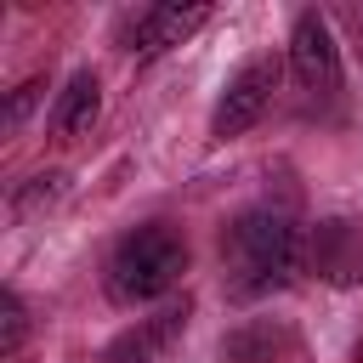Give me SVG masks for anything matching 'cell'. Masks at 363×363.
<instances>
[{"instance_id": "obj_1", "label": "cell", "mask_w": 363, "mask_h": 363, "mask_svg": "<svg viewBox=\"0 0 363 363\" xmlns=\"http://www.w3.org/2000/svg\"><path fill=\"white\" fill-rule=\"evenodd\" d=\"M221 267L238 301H261L295 284V272H306V227L278 204L244 210L221 227Z\"/></svg>"}, {"instance_id": "obj_2", "label": "cell", "mask_w": 363, "mask_h": 363, "mask_svg": "<svg viewBox=\"0 0 363 363\" xmlns=\"http://www.w3.org/2000/svg\"><path fill=\"white\" fill-rule=\"evenodd\" d=\"M187 261H193V250L170 221H142L113 244V255L102 267V289L113 306H147L182 284Z\"/></svg>"}, {"instance_id": "obj_3", "label": "cell", "mask_w": 363, "mask_h": 363, "mask_svg": "<svg viewBox=\"0 0 363 363\" xmlns=\"http://www.w3.org/2000/svg\"><path fill=\"white\" fill-rule=\"evenodd\" d=\"M278 79H284V62H278L272 51L238 62V74L227 79V91H221V102H216V113H210V142H233V136H244L250 125H261V113H267L272 96H278Z\"/></svg>"}, {"instance_id": "obj_4", "label": "cell", "mask_w": 363, "mask_h": 363, "mask_svg": "<svg viewBox=\"0 0 363 363\" xmlns=\"http://www.w3.org/2000/svg\"><path fill=\"white\" fill-rule=\"evenodd\" d=\"M306 272L329 289H357L363 284V221L329 216V221L306 227Z\"/></svg>"}, {"instance_id": "obj_5", "label": "cell", "mask_w": 363, "mask_h": 363, "mask_svg": "<svg viewBox=\"0 0 363 363\" xmlns=\"http://www.w3.org/2000/svg\"><path fill=\"white\" fill-rule=\"evenodd\" d=\"M284 68L295 74V85H301L306 96H335V91H340V45H335V34H329V17H318V11H301V17H295Z\"/></svg>"}, {"instance_id": "obj_6", "label": "cell", "mask_w": 363, "mask_h": 363, "mask_svg": "<svg viewBox=\"0 0 363 363\" xmlns=\"http://www.w3.org/2000/svg\"><path fill=\"white\" fill-rule=\"evenodd\" d=\"M204 23H210V6H142V11L125 17V51L136 62H153L170 45L193 40Z\"/></svg>"}, {"instance_id": "obj_7", "label": "cell", "mask_w": 363, "mask_h": 363, "mask_svg": "<svg viewBox=\"0 0 363 363\" xmlns=\"http://www.w3.org/2000/svg\"><path fill=\"white\" fill-rule=\"evenodd\" d=\"M187 318H193V306H187V301H170V306H159L153 318H136L130 329H119V335L102 346L96 363H153L159 352H170V346L182 340Z\"/></svg>"}, {"instance_id": "obj_8", "label": "cell", "mask_w": 363, "mask_h": 363, "mask_svg": "<svg viewBox=\"0 0 363 363\" xmlns=\"http://www.w3.org/2000/svg\"><path fill=\"white\" fill-rule=\"evenodd\" d=\"M96 113H102V79H96L91 68H79V74L62 85L57 108H51V142H57V147L85 142L91 125H96Z\"/></svg>"}, {"instance_id": "obj_9", "label": "cell", "mask_w": 363, "mask_h": 363, "mask_svg": "<svg viewBox=\"0 0 363 363\" xmlns=\"http://www.w3.org/2000/svg\"><path fill=\"white\" fill-rule=\"evenodd\" d=\"M289 346H295V340H289V329H284L278 318H244V323H233V329L221 335L216 357H221V363H278Z\"/></svg>"}, {"instance_id": "obj_10", "label": "cell", "mask_w": 363, "mask_h": 363, "mask_svg": "<svg viewBox=\"0 0 363 363\" xmlns=\"http://www.w3.org/2000/svg\"><path fill=\"white\" fill-rule=\"evenodd\" d=\"M68 193V176L62 170H45V176H28L17 193H11V221H28V216H40V210H51L57 199Z\"/></svg>"}, {"instance_id": "obj_11", "label": "cell", "mask_w": 363, "mask_h": 363, "mask_svg": "<svg viewBox=\"0 0 363 363\" xmlns=\"http://www.w3.org/2000/svg\"><path fill=\"white\" fill-rule=\"evenodd\" d=\"M28 340V306L17 289H0V357H17Z\"/></svg>"}, {"instance_id": "obj_12", "label": "cell", "mask_w": 363, "mask_h": 363, "mask_svg": "<svg viewBox=\"0 0 363 363\" xmlns=\"http://www.w3.org/2000/svg\"><path fill=\"white\" fill-rule=\"evenodd\" d=\"M40 96H45V74H34V79H23V85H17V91L6 96V130H23Z\"/></svg>"}, {"instance_id": "obj_13", "label": "cell", "mask_w": 363, "mask_h": 363, "mask_svg": "<svg viewBox=\"0 0 363 363\" xmlns=\"http://www.w3.org/2000/svg\"><path fill=\"white\" fill-rule=\"evenodd\" d=\"M340 23L357 34V57H363V11H357V6H346V11H340Z\"/></svg>"}]
</instances>
